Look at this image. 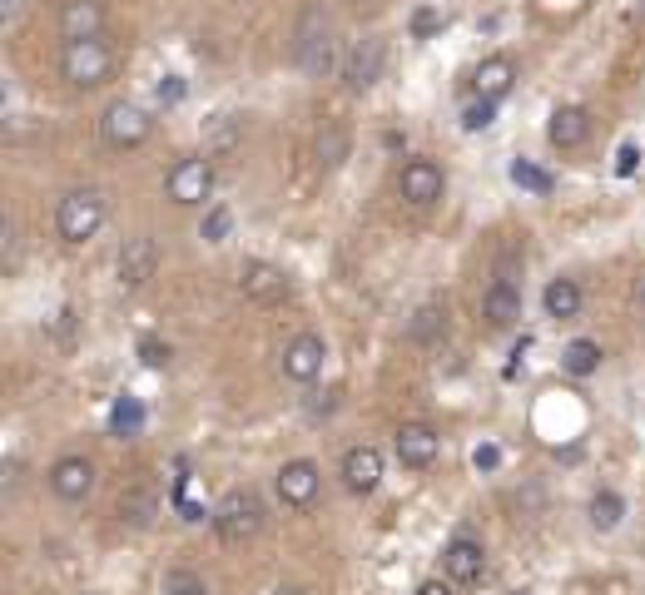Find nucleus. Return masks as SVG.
<instances>
[{
	"label": "nucleus",
	"instance_id": "36",
	"mask_svg": "<svg viewBox=\"0 0 645 595\" xmlns=\"http://www.w3.org/2000/svg\"><path fill=\"white\" fill-rule=\"evenodd\" d=\"M134 422H140V412H134V408H119V412H115V427H119V432H125V427H134Z\"/></svg>",
	"mask_w": 645,
	"mask_h": 595
},
{
	"label": "nucleus",
	"instance_id": "32",
	"mask_svg": "<svg viewBox=\"0 0 645 595\" xmlns=\"http://www.w3.org/2000/svg\"><path fill=\"white\" fill-rule=\"evenodd\" d=\"M512 179H516V184H527V189H537V194L552 189V179L541 174V169H531V164H512Z\"/></svg>",
	"mask_w": 645,
	"mask_h": 595
},
{
	"label": "nucleus",
	"instance_id": "25",
	"mask_svg": "<svg viewBox=\"0 0 645 595\" xmlns=\"http://www.w3.org/2000/svg\"><path fill=\"white\" fill-rule=\"evenodd\" d=\"M562 367L571 377H591L601 367V342H591V338L566 342V348H562Z\"/></svg>",
	"mask_w": 645,
	"mask_h": 595
},
{
	"label": "nucleus",
	"instance_id": "15",
	"mask_svg": "<svg viewBox=\"0 0 645 595\" xmlns=\"http://www.w3.org/2000/svg\"><path fill=\"white\" fill-rule=\"evenodd\" d=\"M50 491H55L60 502H85V496L94 491L90 456H60L55 467H50Z\"/></svg>",
	"mask_w": 645,
	"mask_h": 595
},
{
	"label": "nucleus",
	"instance_id": "2",
	"mask_svg": "<svg viewBox=\"0 0 645 595\" xmlns=\"http://www.w3.org/2000/svg\"><path fill=\"white\" fill-rule=\"evenodd\" d=\"M105 229V194L100 189H70V194L60 198L55 209V234L65 238V244H90L94 234Z\"/></svg>",
	"mask_w": 645,
	"mask_h": 595
},
{
	"label": "nucleus",
	"instance_id": "16",
	"mask_svg": "<svg viewBox=\"0 0 645 595\" xmlns=\"http://www.w3.org/2000/svg\"><path fill=\"white\" fill-rule=\"evenodd\" d=\"M343 481H348L352 496H373L377 481H383V452L377 447H352L343 456Z\"/></svg>",
	"mask_w": 645,
	"mask_h": 595
},
{
	"label": "nucleus",
	"instance_id": "5",
	"mask_svg": "<svg viewBox=\"0 0 645 595\" xmlns=\"http://www.w3.org/2000/svg\"><path fill=\"white\" fill-rule=\"evenodd\" d=\"M154 119L144 115L134 100H115V105H105V115H100V140L109 144V150H140L144 140H150Z\"/></svg>",
	"mask_w": 645,
	"mask_h": 595
},
{
	"label": "nucleus",
	"instance_id": "22",
	"mask_svg": "<svg viewBox=\"0 0 645 595\" xmlns=\"http://www.w3.org/2000/svg\"><path fill=\"white\" fill-rule=\"evenodd\" d=\"M408 338L423 342V348H433V342L447 338V303H423L417 313H412L408 323Z\"/></svg>",
	"mask_w": 645,
	"mask_h": 595
},
{
	"label": "nucleus",
	"instance_id": "12",
	"mask_svg": "<svg viewBox=\"0 0 645 595\" xmlns=\"http://www.w3.org/2000/svg\"><path fill=\"white\" fill-rule=\"evenodd\" d=\"M115 269H119V283H125V288H144V283L154 279V269H159V244H154L150 234L125 238Z\"/></svg>",
	"mask_w": 645,
	"mask_h": 595
},
{
	"label": "nucleus",
	"instance_id": "19",
	"mask_svg": "<svg viewBox=\"0 0 645 595\" xmlns=\"http://www.w3.org/2000/svg\"><path fill=\"white\" fill-rule=\"evenodd\" d=\"M591 134V115L581 105H562L552 109V125H546V140L556 144V150H576V144H586Z\"/></svg>",
	"mask_w": 645,
	"mask_h": 595
},
{
	"label": "nucleus",
	"instance_id": "3",
	"mask_svg": "<svg viewBox=\"0 0 645 595\" xmlns=\"http://www.w3.org/2000/svg\"><path fill=\"white\" fill-rule=\"evenodd\" d=\"M214 531H219L223 546H244L263 531V502H258L254 487H234L214 506Z\"/></svg>",
	"mask_w": 645,
	"mask_h": 595
},
{
	"label": "nucleus",
	"instance_id": "11",
	"mask_svg": "<svg viewBox=\"0 0 645 595\" xmlns=\"http://www.w3.org/2000/svg\"><path fill=\"white\" fill-rule=\"evenodd\" d=\"M323 358H328V348H323V338L318 333H298L288 348H283L279 367L288 383H313L318 373H323Z\"/></svg>",
	"mask_w": 645,
	"mask_h": 595
},
{
	"label": "nucleus",
	"instance_id": "27",
	"mask_svg": "<svg viewBox=\"0 0 645 595\" xmlns=\"http://www.w3.org/2000/svg\"><path fill=\"white\" fill-rule=\"evenodd\" d=\"M238 134H244V119L238 115H214L209 119V150L214 154H229L238 144Z\"/></svg>",
	"mask_w": 645,
	"mask_h": 595
},
{
	"label": "nucleus",
	"instance_id": "35",
	"mask_svg": "<svg viewBox=\"0 0 645 595\" xmlns=\"http://www.w3.org/2000/svg\"><path fill=\"white\" fill-rule=\"evenodd\" d=\"M417 595H457V591H452V581H427L417 585Z\"/></svg>",
	"mask_w": 645,
	"mask_h": 595
},
{
	"label": "nucleus",
	"instance_id": "39",
	"mask_svg": "<svg viewBox=\"0 0 645 595\" xmlns=\"http://www.w3.org/2000/svg\"><path fill=\"white\" fill-rule=\"evenodd\" d=\"M273 595H304V591H294V585H279V591H273Z\"/></svg>",
	"mask_w": 645,
	"mask_h": 595
},
{
	"label": "nucleus",
	"instance_id": "18",
	"mask_svg": "<svg viewBox=\"0 0 645 595\" xmlns=\"http://www.w3.org/2000/svg\"><path fill=\"white\" fill-rule=\"evenodd\" d=\"M318 496V467L313 462H283V471H279V502L283 506H308Z\"/></svg>",
	"mask_w": 645,
	"mask_h": 595
},
{
	"label": "nucleus",
	"instance_id": "41",
	"mask_svg": "<svg viewBox=\"0 0 645 595\" xmlns=\"http://www.w3.org/2000/svg\"><path fill=\"white\" fill-rule=\"evenodd\" d=\"M512 595H516V591H512Z\"/></svg>",
	"mask_w": 645,
	"mask_h": 595
},
{
	"label": "nucleus",
	"instance_id": "1",
	"mask_svg": "<svg viewBox=\"0 0 645 595\" xmlns=\"http://www.w3.org/2000/svg\"><path fill=\"white\" fill-rule=\"evenodd\" d=\"M294 60L308 80H328L333 75V65H338V40H333V21L323 11H308L304 21H298Z\"/></svg>",
	"mask_w": 645,
	"mask_h": 595
},
{
	"label": "nucleus",
	"instance_id": "9",
	"mask_svg": "<svg viewBox=\"0 0 645 595\" xmlns=\"http://www.w3.org/2000/svg\"><path fill=\"white\" fill-rule=\"evenodd\" d=\"M383 60H387V50H383V40H352V50L343 55V85H348L352 94H367L377 80H383Z\"/></svg>",
	"mask_w": 645,
	"mask_h": 595
},
{
	"label": "nucleus",
	"instance_id": "37",
	"mask_svg": "<svg viewBox=\"0 0 645 595\" xmlns=\"http://www.w3.org/2000/svg\"><path fill=\"white\" fill-rule=\"evenodd\" d=\"M631 298H635V308H641V318H645V279H635V288H631Z\"/></svg>",
	"mask_w": 645,
	"mask_h": 595
},
{
	"label": "nucleus",
	"instance_id": "33",
	"mask_svg": "<svg viewBox=\"0 0 645 595\" xmlns=\"http://www.w3.org/2000/svg\"><path fill=\"white\" fill-rule=\"evenodd\" d=\"M437 25H442V21H437V11H417V15H412V36H433Z\"/></svg>",
	"mask_w": 645,
	"mask_h": 595
},
{
	"label": "nucleus",
	"instance_id": "26",
	"mask_svg": "<svg viewBox=\"0 0 645 595\" xmlns=\"http://www.w3.org/2000/svg\"><path fill=\"white\" fill-rule=\"evenodd\" d=\"M621 516H625V502L616 491H596V496H591V526H596V531H616Z\"/></svg>",
	"mask_w": 645,
	"mask_h": 595
},
{
	"label": "nucleus",
	"instance_id": "10",
	"mask_svg": "<svg viewBox=\"0 0 645 595\" xmlns=\"http://www.w3.org/2000/svg\"><path fill=\"white\" fill-rule=\"evenodd\" d=\"M392 447H398V462L412 471H427L437 462V452H442V437L427 427V422H402L398 437H392Z\"/></svg>",
	"mask_w": 645,
	"mask_h": 595
},
{
	"label": "nucleus",
	"instance_id": "20",
	"mask_svg": "<svg viewBox=\"0 0 645 595\" xmlns=\"http://www.w3.org/2000/svg\"><path fill=\"white\" fill-rule=\"evenodd\" d=\"M472 85H477V100H506L516 85V65L506 55H492V60H481L477 75H472Z\"/></svg>",
	"mask_w": 645,
	"mask_h": 595
},
{
	"label": "nucleus",
	"instance_id": "8",
	"mask_svg": "<svg viewBox=\"0 0 645 595\" xmlns=\"http://www.w3.org/2000/svg\"><path fill=\"white\" fill-rule=\"evenodd\" d=\"M238 293L254 298V303H283L294 293V279L279 269V263H263V258H248L238 269Z\"/></svg>",
	"mask_w": 645,
	"mask_h": 595
},
{
	"label": "nucleus",
	"instance_id": "17",
	"mask_svg": "<svg viewBox=\"0 0 645 595\" xmlns=\"http://www.w3.org/2000/svg\"><path fill=\"white\" fill-rule=\"evenodd\" d=\"M105 30V0H65L60 5V36L65 40H90Z\"/></svg>",
	"mask_w": 645,
	"mask_h": 595
},
{
	"label": "nucleus",
	"instance_id": "40",
	"mask_svg": "<svg viewBox=\"0 0 645 595\" xmlns=\"http://www.w3.org/2000/svg\"><path fill=\"white\" fill-rule=\"evenodd\" d=\"M635 21H645V0H641V5H635Z\"/></svg>",
	"mask_w": 645,
	"mask_h": 595
},
{
	"label": "nucleus",
	"instance_id": "21",
	"mask_svg": "<svg viewBox=\"0 0 645 595\" xmlns=\"http://www.w3.org/2000/svg\"><path fill=\"white\" fill-rule=\"evenodd\" d=\"M119 521L125 526H134V531H150L154 526V516H159V491L154 487H129L125 496H119Z\"/></svg>",
	"mask_w": 645,
	"mask_h": 595
},
{
	"label": "nucleus",
	"instance_id": "23",
	"mask_svg": "<svg viewBox=\"0 0 645 595\" xmlns=\"http://www.w3.org/2000/svg\"><path fill=\"white\" fill-rule=\"evenodd\" d=\"M541 303H546V318L566 323V318L581 313V288H576L571 279H552L546 283V293H541Z\"/></svg>",
	"mask_w": 645,
	"mask_h": 595
},
{
	"label": "nucleus",
	"instance_id": "28",
	"mask_svg": "<svg viewBox=\"0 0 645 595\" xmlns=\"http://www.w3.org/2000/svg\"><path fill=\"white\" fill-rule=\"evenodd\" d=\"M492 119H496V100H477V105L462 109V129H472V134H477V129H487Z\"/></svg>",
	"mask_w": 645,
	"mask_h": 595
},
{
	"label": "nucleus",
	"instance_id": "30",
	"mask_svg": "<svg viewBox=\"0 0 645 595\" xmlns=\"http://www.w3.org/2000/svg\"><path fill=\"white\" fill-rule=\"evenodd\" d=\"M229 209H223V204H214L209 209V219H204V238H209V244H223V238H229Z\"/></svg>",
	"mask_w": 645,
	"mask_h": 595
},
{
	"label": "nucleus",
	"instance_id": "4",
	"mask_svg": "<svg viewBox=\"0 0 645 595\" xmlns=\"http://www.w3.org/2000/svg\"><path fill=\"white\" fill-rule=\"evenodd\" d=\"M60 75H65V85H75V90H100V85L115 75V55H109V46L100 36L90 40H65V55H60Z\"/></svg>",
	"mask_w": 645,
	"mask_h": 595
},
{
	"label": "nucleus",
	"instance_id": "34",
	"mask_svg": "<svg viewBox=\"0 0 645 595\" xmlns=\"http://www.w3.org/2000/svg\"><path fill=\"white\" fill-rule=\"evenodd\" d=\"M179 100H184V85L169 75V85H159V105H179Z\"/></svg>",
	"mask_w": 645,
	"mask_h": 595
},
{
	"label": "nucleus",
	"instance_id": "38",
	"mask_svg": "<svg viewBox=\"0 0 645 595\" xmlns=\"http://www.w3.org/2000/svg\"><path fill=\"white\" fill-rule=\"evenodd\" d=\"M631 169H635V150L625 144V150H621V174H631Z\"/></svg>",
	"mask_w": 645,
	"mask_h": 595
},
{
	"label": "nucleus",
	"instance_id": "31",
	"mask_svg": "<svg viewBox=\"0 0 645 595\" xmlns=\"http://www.w3.org/2000/svg\"><path fill=\"white\" fill-rule=\"evenodd\" d=\"M140 362H144V367H169V342L144 338L140 342Z\"/></svg>",
	"mask_w": 645,
	"mask_h": 595
},
{
	"label": "nucleus",
	"instance_id": "13",
	"mask_svg": "<svg viewBox=\"0 0 645 595\" xmlns=\"http://www.w3.org/2000/svg\"><path fill=\"white\" fill-rule=\"evenodd\" d=\"M398 189H402V198H408V204L427 209V204H437V198H442L447 179H442V169H437L433 159H408V164H402V174H398Z\"/></svg>",
	"mask_w": 645,
	"mask_h": 595
},
{
	"label": "nucleus",
	"instance_id": "7",
	"mask_svg": "<svg viewBox=\"0 0 645 595\" xmlns=\"http://www.w3.org/2000/svg\"><path fill=\"white\" fill-rule=\"evenodd\" d=\"M165 194L175 204H204L214 194V164L204 154H189V159H175V169L165 174Z\"/></svg>",
	"mask_w": 645,
	"mask_h": 595
},
{
	"label": "nucleus",
	"instance_id": "29",
	"mask_svg": "<svg viewBox=\"0 0 645 595\" xmlns=\"http://www.w3.org/2000/svg\"><path fill=\"white\" fill-rule=\"evenodd\" d=\"M165 595H214V591H209V585L199 581V575H189V571H175V575H169V581H165Z\"/></svg>",
	"mask_w": 645,
	"mask_h": 595
},
{
	"label": "nucleus",
	"instance_id": "24",
	"mask_svg": "<svg viewBox=\"0 0 645 595\" xmlns=\"http://www.w3.org/2000/svg\"><path fill=\"white\" fill-rule=\"evenodd\" d=\"M348 150H352V140H348V129H343V125H323V129H318V144H313L318 169H343Z\"/></svg>",
	"mask_w": 645,
	"mask_h": 595
},
{
	"label": "nucleus",
	"instance_id": "14",
	"mask_svg": "<svg viewBox=\"0 0 645 595\" xmlns=\"http://www.w3.org/2000/svg\"><path fill=\"white\" fill-rule=\"evenodd\" d=\"M442 571L452 585H472L481 581V571H487V551H481L477 536H452L442 551Z\"/></svg>",
	"mask_w": 645,
	"mask_h": 595
},
{
	"label": "nucleus",
	"instance_id": "6",
	"mask_svg": "<svg viewBox=\"0 0 645 595\" xmlns=\"http://www.w3.org/2000/svg\"><path fill=\"white\" fill-rule=\"evenodd\" d=\"M481 318H487V327H496V333L521 323V283H516V273L506 269V263L492 273V283L481 293Z\"/></svg>",
	"mask_w": 645,
	"mask_h": 595
}]
</instances>
